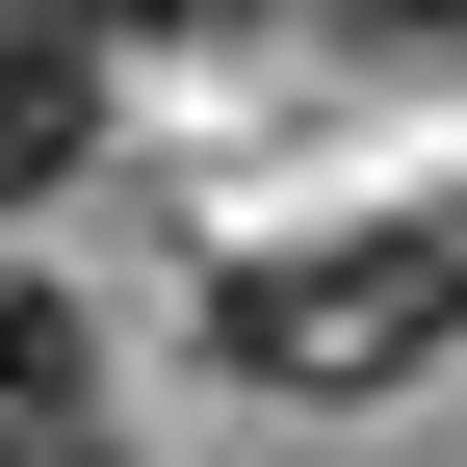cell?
I'll return each instance as SVG.
<instances>
[{
  "mask_svg": "<svg viewBox=\"0 0 467 467\" xmlns=\"http://www.w3.org/2000/svg\"><path fill=\"white\" fill-rule=\"evenodd\" d=\"M78 156V0H0V208Z\"/></svg>",
  "mask_w": 467,
  "mask_h": 467,
  "instance_id": "6da1fadb",
  "label": "cell"
},
{
  "mask_svg": "<svg viewBox=\"0 0 467 467\" xmlns=\"http://www.w3.org/2000/svg\"><path fill=\"white\" fill-rule=\"evenodd\" d=\"M0 416H78V285L0 260Z\"/></svg>",
  "mask_w": 467,
  "mask_h": 467,
  "instance_id": "7a4b0ae2",
  "label": "cell"
},
{
  "mask_svg": "<svg viewBox=\"0 0 467 467\" xmlns=\"http://www.w3.org/2000/svg\"><path fill=\"white\" fill-rule=\"evenodd\" d=\"M0 467H130V441H104V416H0Z\"/></svg>",
  "mask_w": 467,
  "mask_h": 467,
  "instance_id": "3957f363",
  "label": "cell"
},
{
  "mask_svg": "<svg viewBox=\"0 0 467 467\" xmlns=\"http://www.w3.org/2000/svg\"><path fill=\"white\" fill-rule=\"evenodd\" d=\"M337 26H467V0H337Z\"/></svg>",
  "mask_w": 467,
  "mask_h": 467,
  "instance_id": "277c9868",
  "label": "cell"
},
{
  "mask_svg": "<svg viewBox=\"0 0 467 467\" xmlns=\"http://www.w3.org/2000/svg\"><path fill=\"white\" fill-rule=\"evenodd\" d=\"M78 26H208V0H78Z\"/></svg>",
  "mask_w": 467,
  "mask_h": 467,
  "instance_id": "5b68a950",
  "label": "cell"
}]
</instances>
